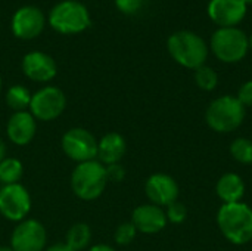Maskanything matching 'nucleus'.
I'll use <instances>...</instances> for the list:
<instances>
[{
	"instance_id": "2eb2a0df",
	"label": "nucleus",
	"mask_w": 252,
	"mask_h": 251,
	"mask_svg": "<svg viewBox=\"0 0 252 251\" xmlns=\"http://www.w3.org/2000/svg\"><path fill=\"white\" fill-rule=\"evenodd\" d=\"M22 71L24 74L37 83H47L55 78L58 72L56 62L52 56L44 52H30L22 59Z\"/></svg>"
},
{
	"instance_id": "f03ea898",
	"label": "nucleus",
	"mask_w": 252,
	"mask_h": 251,
	"mask_svg": "<svg viewBox=\"0 0 252 251\" xmlns=\"http://www.w3.org/2000/svg\"><path fill=\"white\" fill-rule=\"evenodd\" d=\"M167 49L179 65L189 70H196L205 65L208 58V46L205 40L189 30L171 34L167 40Z\"/></svg>"
},
{
	"instance_id": "bb28decb",
	"label": "nucleus",
	"mask_w": 252,
	"mask_h": 251,
	"mask_svg": "<svg viewBox=\"0 0 252 251\" xmlns=\"http://www.w3.org/2000/svg\"><path fill=\"white\" fill-rule=\"evenodd\" d=\"M238 101L244 105V107H252V80L244 83L236 95Z\"/></svg>"
},
{
	"instance_id": "f257e3e1",
	"label": "nucleus",
	"mask_w": 252,
	"mask_h": 251,
	"mask_svg": "<svg viewBox=\"0 0 252 251\" xmlns=\"http://www.w3.org/2000/svg\"><path fill=\"white\" fill-rule=\"evenodd\" d=\"M219 229L227 241L244 246L252 241V209L245 203L223 204L217 213Z\"/></svg>"
},
{
	"instance_id": "412c9836",
	"label": "nucleus",
	"mask_w": 252,
	"mask_h": 251,
	"mask_svg": "<svg viewBox=\"0 0 252 251\" xmlns=\"http://www.w3.org/2000/svg\"><path fill=\"white\" fill-rule=\"evenodd\" d=\"M24 176V164L21 160L13 157H4L0 163V183L4 185H13L21 183V179Z\"/></svg>"
},
{
	"instance_id": "393cba45",
	"label": "nucleus",
	"mask_w": 252,
	"mask_h": 251,
	"mask_svg": "<svg viewBox=\"0 0 252 251\" xmlns=\"http://www.w3.org/2000/svg\"><path fill=\"white\" fill-rule=\"evenodd\" d=\"M165 216H167V220L174 223V225H179V223H183L186 220V216H188V209L185 204L179 203V201H174L171 203L170 206H167V212H165Z\"/></svg>"
},
{
	"instance_id": "b1692460",
	"label": "nucleus",
	"mask_w": 252,
	"mask_h": 251,
	"mask_svg": "<svg viewBox=\"0 0 252 251\" xmlns=\"http://www.w3.org/2000/svg\"><path fill=\"white\" fill-rule=\"evenodd\" d=\"M136 235H137V229L134 228V225L131 222H124L115 229L114 240L118 246H128L134 241Z\"/></svg>"
},
{
	"instance_id": "4be33fe9",
	"label": "nucleus",
	"mask_w": 252,
	"mask_h": 251,
	"mask_svg": "<svg viewBox=\"0 0 252 251\" xmlns=\"http://www.w3.org/2000/svg\"><path fill=\"white\" fill-rule=\"evenodd\" d=\"M230 155L241 164H252V141L236 138L230 143Z\"/></svg>"
},
{
	"instance_id": "ddd939ff",
	"label": "nucleus",
	"mask_w": 252,
	"mask_h": 251,
	"mask_svg": "<svg viewBox=\"0 0 252 251\" xmlns=\"http://www.w3.org/2000/svg\"><path fill=\"white\" fill-rule=\"evenodd\" d=\"M44 27V15L34 6H24L16 10L12 19V31L18 38L31 40L37 37Z\"/></svg>"
},
{
	"instance_id": "2f4dec72",
	"label": "nucleus",
	"mask_w": 252,
	"mask_h": 251,
	"mask_svg": "<svg viewBox=\"0 0 252 251\" xmlns=\"http://www.w3.org/2000/svg\"><path fill=\"white\" fill-rule=\"evenodd\" d=\"M0 251H13L10 246H0Z\"/></svg>"
},
{
	"instance_id": "39448f33",
	"label": "nucleus",
	"mask_w": 252,
	"mask_h": 251,
	"mask_svg": "<svg viewBox=\"0 0 252 251\" xmlns=\"http://www.w3.org/2000/svg\"><path fill=\"white\" fill-rule=\"evenodd\" d=\"M211 50L216 58L224 64H235L247 56L250 49L247 34L236 28H219L211 36Z\"/></svg>"
},
{
	"instance_id": "a878e982",
	"label": "nucleus",
	"mask_w": 252,
	"mask_h": 251,
	"mask_svg": "<svg viewBox=\"0 0 252 251\" xmlns=\"http://www.w3.org/2000/svg\"><path fill=\"white\" fill-rule=\"evenodd\" d=\"M106 176H108V182H114V183L123 182L126 178V169L120 163L106 166Z\"/></svg>"
},
{
	"instance_id": "5701e85b",
	"label": "nucleus",
	"mask_w": 252,
	"mask_h": 251,
	"mask_svg": "<svg viewBox=\"0 0 252 251\" xmlns=\"http://www.w3.org/2000/svg\"><path fill=\"white\" fill-rule=\"evenodd\" d=\"M195 83L199 89L205 92H211L219 84V74L216 72L214 68L202 65L195 70Z\"/></svg>"
},
{
	"instance_id": "9d476101",
	"label": "nucleus",
	"mask_w": 252,
	"mask_h": 251,
	"mask_svg": "<svg viewBox=\"0 0 252 251\" xmlns=\"http://www.w3.org/2000/svg\"><path fill=\"white\" fill-rule=\"evenodd\" d=\"M47 246V231L37 219L19 222L10 235L13 251H44Z\"/></svg>"
},
{
	"instance_id": "1a4fd4ad",
	"label": "nucleus",
	"mask_w": 252,
	"mask_h": 251,
	"mask_svg": "<svg viewBox=\"0 0 252 251\" xmlns=\"http://www.w3.org/2000/svg\"><path fill=\"white\" fill-rule=\"evenodd\" d=\"M31 207V195L24 185L13 183L0 188V215L4 219L19 223L27 219Z\"/></svg>"
},
{
	"instance_id": "4468645a",
	"label": "nucleus",
	"mask_w": 252,
	"mask_h": 251,
	"mask_svg": "<svg viewBox=\"0 0 252 251\" xmlns=\"http://www.w3.org/2000/svg\"><path fill=\"white\" fill-rule=\"evenodd\" d=\"M130 222L134 225L137 232L148 234V235L161 232L168 223L165 212L162 210V207H158L155 204L137 206L133 210Z\"/></svg>"
},
{
	"instance_id": "7c9ffc66",
	"label": "nucleus",
	"mask_w": 252,
	"mask_h": 251,
	"mask_svg": "<svg viewBox=\"0 0 252 251\" xmlns=\"http://www.w3.org/2000/svg\"><path fill=\"white\" fill-rule=\"evenodd\" d=\"M4 157H6V145H4L3 139L0 138V163L3 161Z\"/></svg>"
},
{
	"instance_id": "f3484780",
	"label": "nucleus",
	"mask_w": 252,
	"mask_h": 251,
	"mask_svg": "<svg viewBox=\"0 0 252 251\" xmlns=\"http://www.w3.org/2000/svg\"><path fill=\"white\" fill-rule=\"evenodd\" d=\"M127 151V142L118 132H109L97 141V161L105 167L117 164L123 160Z\"/></svg>"
},
{
	"instance_id": "c756f323",
	"label": "nucleus",
	"mask_w": 252,
	"mask_h": 251,
	"mask_svg": "<svg viewBox=\"0 0 252 251\" xmlns=\"http://www.w3.org/2000/svg\"><path fill=\"white\" fill-rule=\"evenodd\" d=\"M44 251H75L72 249H69L66 244H55V246H50L47 247Z\"/></svg>"
},
{
	"instance_id": "6ab92c4d",
	"label": "nucleus",
	"mask_w": 252,
	"mask_h": 251,
	"mask_svg": "<svg viewBox=\"0 0 252 251\" xmlns=\"http://www.w3.org/2000/svg\"><path fill=\"white\" fill-rule=\"evenodd\" d=\"M92 241V228L84 223V222H78L74 223L65 235V243L69 249L75 251H83L89 247Z\"/></svg>"
},
{
	"instance_id": "cd10ccee",
	"label": "nucleus",
	"mask_w": 252,
	"mask_h": 251,
	"mask_svg": "<svg viewBox=\"0 0 252 251\" xmlns=\"http://www.w3.org/2000/svg\"><path fill=\"white\" fill-rule=\"evenodd\" d=\"M115 4L123 13L133 15L142 7V0H115Z\"/></svg>"
},
{
	"instance_id": "f8f14e48",
	"label": "nucleus",
	"mask_w": 252,
	"mask_h": 251,
	"mask_svg": "<svg viewBox=\"0 0 252 251\" xmlns=\"http://www.w3.org/2000/svg\"><path fill=\"white\" fill-rule=\"evenodd\" d=\"M210 19L220 28L236 27L247 15L244 0H210L207 6Z\"/></svg>"
},
{
	"instance_id": "473e14b6",
	"label": "nucleus",
	"mask_w": 252,
	"mask_h": 251,
	"mask_svg": "<svg viewBox=\"0 0 252 251\" xmlns=\"http://www.w3.org/2000/svg\"><path fill=\"white\" fill-rule=\"evenodd\" d=\"M248 46H250V49H252V34L248 37Z\"/></svg>"
},
{
	"instance_id": "423d86ee",
	"label": "nucleus",
	"mask_w": 252,
	"mask_h": 251,
	"mask_svg": "<svg viewBox=\"0 0 252 251\" xmlns=\"http://www.w3.org/2000/svg\"><path fill=\"white\" fill-rule=\"evenodd\" d=\"M49 22L62 34H77L90 27V15L84 4L66 0L52 9Z\"/></svg>"
},
{
	"instance_id": "0eeeda50",
	"label": "nucleus",
	"mask_w": 252,
	"mask_h": 251,
	"mask_svg": "<svg viewBox=\"0 0 252 251\" xmlns=\"http://www.w3.org/2000/svg\"><path fill=\"white\" fill-rule=\"evenodd\" d=\"M61 146L63 154L77 164L96 160L97 157V139L83 127L68 129L61 139Z\"/></svg>"
},
{
	"instance_id": "aec40b11",
	"label": "nucleus",
	"mask_w": 252,
	"mask_h": 251,
	"mask_svg": "<svg viewBox=\"0 0 252 251\" xmlns=\"http://www.w3.org/2000/svg\"><path fill=\"white\" fill-rule=\"evenodd\" d=\"M31 98L32 95L30 93V90L22 86V84H15L10 86L6 92V105L13 111V112H21V111H27L30 109V104H31Z\"/></svg>"
},
{
	"instance_id": "c85d7f7f",
	"label": "nucleus",
	"mask_w": 252,
	"mask_h": 251,
	"mask_svg": "<svg viewBox=\"0 0 252 251\" xmlns=\"http://www.w3.org/2000/svg\"><path fill=\"white\" fill-rule=\"evenodd\" d=\"M89 251H117L114 247H111V246H108V244H94V246H92Z\"/></svg>"
},
{
	"instance_id": "f704fd0d",
	"label": "nucleus",
	"mask_w": 252,
	"mask_h": 251,
	"mask_svg": "<svg viewBox=\"0 0 252 251\" xmlns=\"http://www.w3.org/2000/svg\"><path fill=\"white\" fill-rule=\"evenodd\" d=\"M0 90H1V78H0Z\"/></svg>"
},
{
	"instance_id": "dca6fc26",
	"label": "nucleus",
	"mask_w": 252,
	"mask_h": 251,
	"mask_svg": "<svg viewBox=\"0 0 252 251\" xmlns=\"http://www.w3.org/2000/svg\"><path fill=\"white\" fill-rule=\"evenodd\" d=\"M37 133V120L30 111L13 112L6 124L7 139L16 146L28 145Z\"/></svg>"
},
{
	"instance_id": "6e6552de",
	"label": "nucleus",
	"mask_w": 252,
	"mask_h": 251,
	"mask_svg": "<svg viewBox=\"0 0 252 251\" xmlns=\"http://www.w3.org/2000/svg\"><path fill=\"white\" fill-rule=\"evenodd\" d=\"M66 108L65 93L55 86H46L32 93L30 112L38 121H53L62 115Z\"/></svg>"
},
{
	"instance_id": "72a5a7b5",
	"label": "nucleus",
	"mask_w": 252,
	"mask_h": 251,
	"mask_svg": "<svg viewBox=\"0 0 252 251\" xmlns=\"http://www.w3.org/2000/svg\"><path fill=\"white\" fill-rule=\"evenodd\" d=\"M245 1V4L248 6V4H252V0H244Z\"/></svg>"
},
{
	"instance_id": "9b49d317",
	"label": "nucleus",
	"mask_w": 252,
	"mask_h": 251,
	"mask_svg": "<svg viewBox=\"0 0 252 251\" xmlns=\"http://www.w3.org/2000/svg\"><path fill=\"white\" fill-rule=\"evenodd\" d=\"M145 194L151 204L167 207L179 198V185L167 173H154L145 183Z\"/></svg>"
},
{
	"instance_id": "20e7f679",
	"label": "nucleus",
	"mask_w": 252,
	"mask_h": 251,
	"mask_svg": "<svg viewBox=\"0 0 252 251\" xmlns=\"http://www.w3.org/2000/svg\"><path fill=\"white\" fill-rule=\"evenodd\" d=\"M207 124L219 133L236 130L245 120V107L236 96L224 95L214 99L205 112Z\"/></svg>"
},
{
	"instance_id": "a211bd4d",
	"label": "nucleus",
	"mask_w": 252,
	"mask_h": 251,
	"mask_svg": "<svg viewBox=\"0 0 252 251\" xmlns=\"http://www.w3.org/2000/svg\"><path fill=\"white\" fill-rule=\"evenodd\" d=\"M216 192L223 204L239 203L245 194V183L242 178L236 173H226L223 175L216 186Z\"/></svg>"
},
{
	"instance_id": "7ed1b4c3",
	"label": "nucleus",
	"mask_w": 252,
	"mask_h": 251,
	"mask_svg": "<svg viewBox=\"0 0 252 251\" xmlns=\"http://www.w3.org/2000/svg\"><path fill=\"white\" fill-rule=\"evenodd\" d=\"M108 185L106 167L97 160L80 163L71 173V189L83 201L97 200Z\"/></svg>"
}]
</instances>
